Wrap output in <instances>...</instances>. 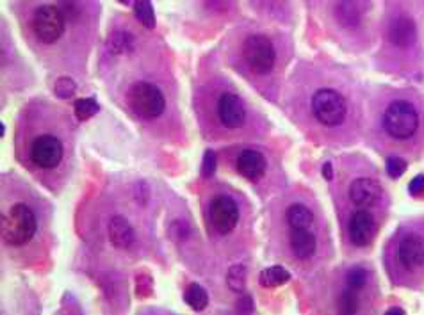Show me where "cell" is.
<instances>
[{"mask_svg":"<svg viewBox=\"0 0 424 315\" xmlns=\"http://www.w3.org/2000/svg\"><path fill=\"white\" fill-rule=\"evenodd\" d=\"M38 232L34 210L27 203H14L2 216V239L9 246H25Z\"/></svg>","mask_w":424,"mask_h":315,"instance_id":"1","label":"cell"},{"mask_svg":"<svg viewBox=\"0 0 424 315\" xmlns=\"http://www.w3.org/2000/svg\"><path fill=\"white\" fill-rule=\"evenodd\" d=\"M383 129L390 138L407 141L419 129V113L407 100H396L383 114Z\"/></svg>","mask_w":424,"mask_h":315,"instance_id":"2","label":"cell"},{"mask_svg":"<svg viewBox=\"0 0 424 315\" xmlns=\"http://www.w3.org/2000/svg\"><path fill=\"white\" fill-rule=\"evenodd\" d=\"M312 111L321 125L339 127L344 121L348 105L344 96L335 89H317L312 96Z\"/></svg>","mask_w":424,"mask_h":315,"instance_id":"3","label":"cell"},{"mask_svg":"<svg viewBox=\"0 0 424 315\" xmlns=\"http://www.w3.org/2000/svg\"><path fill=\"white\" fill-rule=\"evenodd\" d=\"M129 104L136 114L143 120H153L165 113L166 98L162 91L150 83H138L130 87Z\"/></svg>","mask_w":424,"mask_h":315,"instance_id":"4","label":"cell"},{"mask_svg":"<svg viewBox=\"0 0 424 315\" xmlns=\"http://www.w3.org/2000/svg\"><path fill=\"white\" fill-rule=\"evenodd\" d=\"M242 57L253 74L268 75L275 68L277 52L268 36L253 34L242 45Z\"/></svg>","mask_w":424,"mask_h":315,"instance_id":"5","label":"cell"},{"mask_svg":"<svg viewBox=\"0 0 424 315\" xmlns=\"http://www.w3.org/2000/svg\"><path fill=\"white\" fill-rule=\"evenodd\" d=\"M65 14L56 6H39L32 17V30L45 45L56 43L65 32Z\"/></svg>","mask_w":424,"mask_h":315,"instance_id":"6","label":"cell"},{"mask_svg":"<svg viewBox=\"0 0 424 315\" xmlns=\"http://www.w3.org/2000/svg\"><path fill=\"white\" fill-rule=\"evenodd\" d=\"M65 148L59 139L52 134H41L30 143L29 157L32 164L39 169H54L61 164Z\"/></svg>","mask_w":424,"mask_h":315,"instance_id":"7","label":"cell"},{"mask_svg":"<svg viewBox=\"0 0 424 315\" xmlns=\"http://www.w3.org/2000/svg\"><path fill=\"white\" fill-rule=\"evenodd\" d=\"M209 217H211L212 226L220 233L226 235L232 230H235L239 223L237 203L230 196H216L211 202V207H209Z\"/></svg>","mask_w":424,"mask_h":315,"instance_id":"8","label":"cell"},{"mask_svg":"<svg viewBox=\"0 0 424 315\" xmlns=\"http://www.w3.org/2000/svg\"><path fill=\"white\" fill-rule=\"evenodd\" d=\"M218 116L221 123L230 130L241 129L246 121V109L237 95L234 93H223L218 102Z\"/></svg>","mask_w":424,"mask_h":315,"instance_id":"9","label":"cell"},{"mask_svg":"<svg viewBox=\"0 0 424 315\" xmlns=\"http://www.w3.org/2000/svg\"><path fill=\"white\" fill-rule=\"evenodd\" d=\"M348 233H350V241L353 242L355 246H368L369 242L372 241V237H374V233H377L374 217H372L368 210H357L350 219Z\"/></svg>","mask_w":424,"mask_h":315,"instance_id":"10","label":"cell"},{"mask_svg":"<svg viewBox=\"0 0 424 315\" xmlns=\"http://www.w3.org/2000/svg\"><path fill=\"white\" fill-rule=\"evenodd\" d=\"M398 260L403 268L407 271H416V269L423 268L424 265V241L416 235L410 233L407 237L399 242L398 246Z\"/></svg>","mask_w":424,"mask_h":315,"instance_id":"11","label":"cell"},{"mask_svg":"<svg viewBox=\"0 0 424 315\" xmlns=\"http://www.w3.org/2000/svg\"><path fill=\"white\" fill-rule=\"evenodd\" d=\"M389 41L398 48H408L416 43L417 27L410 17H398L392 20L389 30H387Z\"/></svg>","mask_w":424,"mask_h":315,"instance_id":"12","label":"cell"},{"mask_svg":"<svg viewBox=\"0 0 424 315\" xmlns=\"http://www.w3.org/2000/svg\"><path fill=\"white\" fill-rule=\"evenodd\" d=\"M235 168L248 180H257V178H260L266 173L268 162H266V157L260 151L242 150L237 157Z\"/></svg>","mask_w":424,"mask_h":315,"instance_id":"13","label":"cell"},{"mask_svg":"<svg viewBox=\"0 0 424 315\" xmlns=\"http://www.w3.org/2000/svg\"><path fill=\"white\" fill-rule=\"evenodd\" d=\"M381 195V189L371 178H357L350 187V199L357 207H368L377 202Z\"/></svg>","mask_w":424,"mask_h":315,"instance_id":"14","label":"cell"},{"mask_svg":"<svg viewBox=\"0 0 424 315\" xmlns=\"http://www.w3.org/2000/svg\"><path fill=\"white\" fill-rule=\"evenodd\" d=\"M317 239L308 228H293L290 230V250L296 259H310L316 253Z\"/></svg>","mask_w":424,"mask_h":315,"instance_id":"15","label":"cell"},{"mask_svg":"<svg viewBox=\"0 0 424 315\" xmlns=\"http://www.w3.org/2000/svg\"><path fill=\"white\" fill-rule=\"evenodd\" d=\"M109 239L116 248H130L134 244V230L123 216H114L109 223Z\"/></svg>","mask_w":424,"mask_h":315,"instance_id":"16","label":"cell"},{"mask_svg":"<svg viewBox=\"0 0 424 315\" xmlns=\"http://www.w3.org/2000/svg\"><path fill=\"white\" fill-rule=\"evenodd\" d=\"M286 217L290 228H310L314 225V214L301 203L290 205L286 212Z\"/></svg>","mask_w":424,"mask_h":315,"instance_id":"17","label":"cell"},{"mask_svg":"<svg viewBox=\"0 0 424 315\" xmlns=\"http://www.w3.org/2000/svg\"><path fill=\"white\" fill-rule=\"evenodd\" d=\"M290 280V272L282 265H271V268L264 269L260 272L259 281L260 285L266 287V289H275V287H280L284 283Z\"/></svg>","mask_w":424,"mask_h":315,"instance_id":"18","label":"cell"},{"mask_svg":"<svg viewBox=\"0 0 424 315\" xmlns=\"http://www.w3.org/2000/svg\"><path fill=\"white\" fill-rule=\"evenodd\" d=\"M134 14L145 29H156V11L150 0H134Z\"/></svg>","mask_w":424,"mask_h":315,"instance_id":"19","label":"cell"},{"mask_svg":"<svg viewBox=\"0 0 424 315\" xmlns=\"http://www.w3.org/2000/svg\"><path fill=\"white\" fill-rule=\"evenodd\" d=\"M184 301L189 305L193 310L196 312H202L207 308L209 305V296L207 292H205L204 287L196 285V283H193V285H189L186 289V292H184Z\"/></svg>","mask_w":424,"mask_h":315,"instance_id":"20","label":"cell"},{"mask_svg":"<svg viewBox=\"0 0 424 315\" xmlns=\"http://www.w3.org/2000/svg\"><path fill=\"white\" fill-rule=\"evenodd\" d=\"M134 48V38L129 32H114L109 39V50L113 54H127Z\"/></svg>","mask_w":424,"mask_h":315,"instance_id":"21","label":"cell"},{"mask_svg":"<svg viewBox=\"0 0 424 315\" xmlns=\"http://www.w3.org/2000/svg\"><path fill=\"white\" fill-rule=\"evenodd\" d=\"M74 111L78 120L86 121L98 113L100 105L95 98H78L74 105Z\"/></svg>","mask_w":424,"mask_h":315,"instance_id":"22","label":"cell"},{"mask_svg":"<svg viewBox=\"0 0 424 315\" xmlns=\"http://www.w3.org/2000/svg\"><path fill=\"white\" fill-rule=\"evenodd\" d=\"M226 283L234 292H241L246 285V269L242 265H232L226 274Z\"/></svg>","mask_w":424,"mask_h":315,"instance_id":"23","label":"cell"},{"mask_svg":"<svg viewBox=\"0 0 424 315\" xmlns=\"http://www.w3.org/2000/svg\"><path fill=\"white\" fill-rule=\"evenodd\" d=\"M54 91H56V95L59 96V98L68 100L75 95V91H77V84H75L70 77H61V78H57Z\"/></svg>","mask_w":424,"mask_h":315,"instance_id":"24","label":"cell"},{"mask_svg":"<svg viewBox=\"0 0 424 315\" xmlns=\"http://www.w3.org/2000/svg\"><path fill=\"white\" fill-rule=\"evenodd\" d=\"M365 281H368V272L362 268H353L346 274V285L353 290L362 289L365 285Z\"/></svg>","mask_w":424,"mask_h":315,"instance_id":"25","label":"cell"},{"mask_svg":"<svg viewBox=\"0 0 424 315\" xmlns=\"http://www.w3.org/2000/svg\"><path fill=\"white\" fill-rule=\"evenodd\" d=\"M339 14H341V20L348 25H355L359 22V11L355 9V4H351L350 0H344L339 9Z\"/></svg>","mask_w":424,"mask_h":315,"instance_id":"26","label":"cell"},{"mask_svg":"<svg viewBox=\"0 0 424 315\" xmlns=\"http://www.w3.org/2000/svg\"><path fill=\"white\" fill-rule=\"evenodd\" d=\"M407 168H408L407 162L403 159H399V157H389V159H387L385 169L387 173H389L390 178L403 177V173H407Z\"/></svg>","mask_w":424,"mask_h":315,"instance_id":"27","label":"cell"},{"mask_svg":"<svg viewBox=\"0 0 424 315\" xmlns=\"http://www.w3.org/2000/svg\"><path fill=\"white\" fill-rule=\"evenodd\" d=\"M341 310L344 312V314H355L357 312V296L353 294V289H350V287H348V290L342 292Z\"/></svg>","mask_w":424,"mask_h":315,"instance_id":"28","label":"cell"},{"mask_svg":"<svg viewBox=\"0 0 424 315\" xmlns=\"http://www.w3.org/2000/svg\"><path fill=\"white\" fill-rule=\"evenodd\" d=\"M216 171V155L214 151H205V159H204V166H202V173L204 177H211L212 173Z\"/></svg>","mask_w":424,"mask_h":315,"instance_id":"29","label":"cell"},{"mask_svg":"<svg viewBox=\"0 0 424 315\" xmlns=\"http://www.w3.org/2000/svg\"><path fill=\"white\" fill-rule=\"evenodd\" d=\"M61 11H63L65 18H70V20H75L78 14L77 4H75L74 0H65V2L61 4Z\"/></svg>","mask_w":424,"mask_h":315,"instance_id":"30","label":"cell"},{"mask_svg":"<svg viewBox=\"0 0 424 315\" xmlns=\"http://www.w3.org/2000/svg\"><path fill=\"white\" fill-rule=\"evenodd\" d=\"M408 193L412 196H421L424 193V175H417L408 186Z\"/></svg>","mask_w":424,"mask_h":315,"instance_id":"31","label":"cell"},{"mask_svg":"<svg viewBox=\"0 0 424 315\" xmlns=\"http://www.w3.org/2000/svg\"><path fill=\"white\" fill-rule=\"evenodd\" d=\"M237 310H244V312H251L253 310V301H251V298H244L241 301V305H237Z\"/></svg>","mask_w":424,"mask_h":315,"instance_id":"32","label":"cell"},{"mask_svg":"<svg viewBox=\"0 0 424 315\" xmlns=\"http://www.w3.org/2000/svg\"><path fill=\"white\" fill-rule=\"evenodd\" d=\"M323 177H325L326 180H332L333 178V169L330 162H325V166H323Z\"/></svg>","mask_w":424,"mask_h":315,"instance_id":"33","label":"cell"},{"mask_svg":"<svg viewBox=\"0 0 424 315\" xmlns=\"http://www.w3.org/2000/svg\"><path fill=\"white\" fill-rule=\"evenodd\" d=\"M387 314H405V310L403 308H398V307H392L387 310Z\"/></svg>","mask_w":424,"mask_h":315,"instance_id":"34","label":"cell"},{"mask_svg":"<svg viewBox=\"0 0 424 315\" xmlns=\"http://www.w3.org/2000/svg\"><path fill=\"white\" fill-rule=\"evenodd\" d=\"M118 2H121V4H130V0H118Z\"/></svg>","mask_w":424,"mask_h":315,"instance_id":"35","label":"cell"}]
</instances>
